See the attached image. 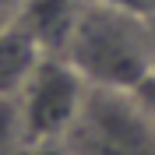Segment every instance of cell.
<instances>
[{
    "label": "cell",
    "instance_id": "1",
    "mask_svg": "<svg viewBox=\"0 0 155 155\" xmlns=\"http://www.w3.org/2000/svg\"><path fill=\"white\" fill-rule=\"evenodd\" d=\"M60 57L88 81V88L137 92L155 74L152 18L99 0H81Z\"/></svg>",
    "mask_w": 155,
    "mask_h": 155
},
{
    "label": "cell",
    "instance_id": "2",
    "mask_svg": "<svg viewBox=\"0 0 155 155\" xmlns=\"http://www.w3.org/2000/svg\"><path fill=\"white\" fill-rule=\"evenodd\" d=\"M74 155H155V116L137 92L88 88L71 134Z\"/></svg>",
    "mask_w": 155,
    "mask_h": 155
},
{
    "label": "cell",
    "instance_id": "3",
    "mask_svg": "<svg viewBox=\"0 0 155 155\" xmlns=\"http://www.w3.org/2000/svg\"><path fill=\"white\" fill-rule=\"evenodd\" d=\"M88 99V81L64 57H42L28 81L14 95L25 137L32 141H64Z\"/></svg>",
    "mask_w": 155,
    "mask_h": 155
},
{
    "label": "cell",
    "instance_id": "4",
    "mask_svg": "<svg viewBox=\"0 0 155 155\" xmlns=\"http://www.w3.org/2000/svg\"><path fill=\"white\" fill-rule=\"evenodd\" d=\"M78 7H81V0H25L11 21L28 32L42 53L60 57L71 39Z\"/></svg>",
    "mask_w": 155,
    "mask_h": 155
},
{
    "label": "cell",
    "instance_id": "5",
    "mask_svg": "<svg viewBox=\"0 0 155 155\" xmlns=\"http://www.w3.org/2000/svg\"><path fill=\"white\" fill-rule=\"evenodd\" d=\"M46 57L35 46V39L28 32L7 21L0 28V99H14L21 92V85L28 81V74L35 71V64Z\"/></svg>",
    "mask_w": 155,
    "mask_h": 155
},
{
    "label": "cell",
    "instance_id": "6",
    "mask_svg": "<svg viewBox=\"0 0 155 155\" xmlns=\"http://www.w3.org/2000/svg\"><path fill=\"white\" fill-rule=\"evenodd\" d=\"M25 148H28V137L18 116V102L0 99V155H21Z\"/></svg>",
    "mask_w": 155,
    "mask_h": 155
},
{
    "label": "cell",
    "instance_id": "7",
    "mask_svg": "<svg viewBox=\"0 0 155 155\" xmlns=\"http://www.w3.org/2000/svg\"><path fill=\"white\" fill-rule=\"evenodd\" d=\"M99 4L130 11V14H141V18H155V0H99Z\"/></svg>",
    "mask_w": 155,
    "mask_h": 155
},
{
    "label": "cell",
    "instance_id": "8",
    "mask_svg": "<svg viewBox=\"0 0 155 155\" xmlns=\"http://www.w3.org/2000/svg\"><path fill=\"white\" fill-rule=\"evenodd\" d=\"M21 155H74L67 141H32Z\"/></svg>",
    "mask_w": 155,
    "mask_h": 155
},
{
    "label": "cell",
    "instance_id": "9",
    "mask_svg": "<svg viewBox=\"0 0 155 155\" xmlns=\"http://www.w3.org/2000/svg\"><path fill=\"white\" fill-rule=\"evenodd\" d=\"M137 99H141V102H145V106H148V113L155 116V74L148 78V81H145V85H141V88H137Z\"/></svg>",
    "mask_w": 155,
    "mask_h": 155
},
{
    "label": "cell",
    "instance_id": "10",
    "mask_svg": "<svg viewBox=\"0 0 155 155\" xmlns=\"http://www.w3.org/2000/svg\"><path fill=\"white\" fill-rule=\"evenodd\" d=\"M21 4H25V0H0V14H4V18H14V11H18Z\"/></svg>",
    "mask_w": 155,
    "mask_h": 155
},
{
    "label": "cell",
    "instance_id": "11",
    "mask_svg": "<svg viewBox=\"0 0 155 155\" xmlns=\"http://www.w3.org/2000/svg\"><path fill=\"white\" fill-rule=\"evenodd\" d=\"M152 46H155V18H152Z\"/></svg>",
    "mask_w": 155,
    "mask_h": 155
},
{
    "label": "cell",
    "instance_id": "12",
    "mask_svg": "<svg viewBox=\"0 0 155 155\" xmlns=\"http://www.w3.org/2000/svg\"><path fill=\"white\" fill-rule=\"evenodd\" d=\"M7 21H11V18H4V14H0V28H4V25H7Z\"/></svg>",
    "mask_w": 155,
    "mask_h": 155
}]
</instances>
